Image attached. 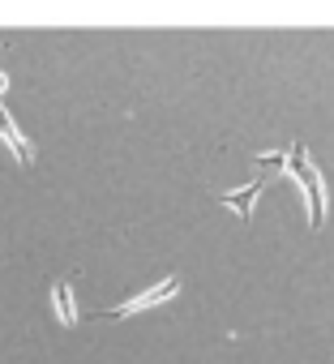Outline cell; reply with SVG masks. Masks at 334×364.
<instances>
[{"instance_id":"cell-1","label":"cell","mask_w":334,"mask_h":364,"mask_svg":"<svg viewBox=\"0 0 334 364\" xmlns=\"http://www.w3.org/2000/svg\"><path fill=\"white\" fill-rule=\"evenodd\" d=\"M296 185L308 193V223L317 232L325 223V180H321V171H317V163L308 159L304 146H300V163H296Z\"/></svg>"},{"instance_id":"cell-2","label":"cell","mask_w":334,"mask_h":364,"mask_svg":"<svg viewBox=\"0 0 334 364\" xmlns=\"http://www.w3.org/2000/svg\"><path fill=\"white\" fill-rule=\"evenodd\" d=\"M181 291V279L172 274V279H163V283H154V287H146L141 296H133V300H124V304H116V309H107L103 317H129V313H141V309H154V304H163V300H172Z\"/></svg>"},{"instance_id":"cell-3","label":"cell","mask_w":334,"mask_h":364,"mask_svg":"<svg viewBox=\"0 0 334 364\" xmlns=\"http://www.w3.org/2000/svg\"><path fill=\"white\" fill-rule=\"evenodd\" d=\"M0 141H5V146L18 154V163H26V167L35 163V150H31V141H26V137H22V129L9 120V112H5V107H0Z\"/></svg>"},{"instance_id":"cell-4","label":"cell","mask_w":334,"mask_h":364,"mask_svg":"<svg viewBox=\"0 0 334 364\" xmlns=\"http://www.w3.org/2000/svg\"><path fill=\"white\" fill-rule=\"evenodd\" d=\"M52 304H56V317H60V326H65V330H73V326H77V304H73V283H65V279H56V283H52Z\"/></svg>"},{"instance_id":"cell-5","label":"cell","mask_w":334,"mask_h":364,"mask_svg":"<svg viewBox=\"0 0 334 364\" xmlns=\"http://www.w3.org/2000/svg\"><path fill=\"white\" fill-rule=\"evenodd\" d=\"M262 189H266V185H262V180H253V185H249V189H240V193H223L219 202H223V206H232V210H236V215H240V219L249 223V219H253V202L262 198Z\"/></svg>"},{"instance_id":"cell-6","label":"cell","mask_w":334,"mask_h":364,"mask_svg":"<svg viewBox=\"0 0 334 364\" xmlns=\"http://www.w3.org/2000/svg\"><path fill=\"white\" fill-rule=\"evenodd\" d=\"M5 86H9V77H5V73H0V95H5Z\"/></svg>"}]
</instances>
